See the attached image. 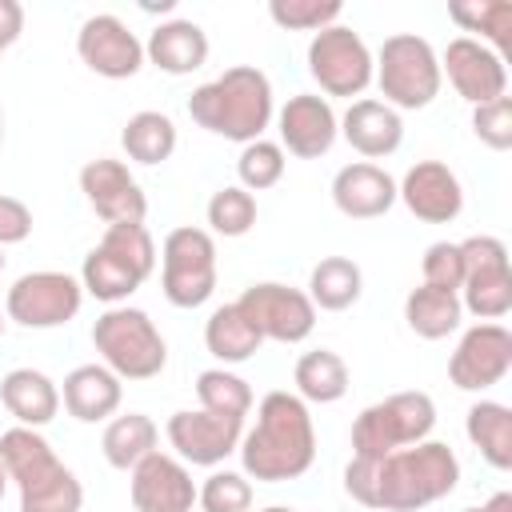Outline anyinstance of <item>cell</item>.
Returning <instances> with one entry per match:
<instances>
[{
    "label": "cell",
    "instance_id": "cell-1",
    "mask_svg": "<svg viewBox=\"0 0 512 512\" xmlns=\"http://www.w3.org/2000/svg\"><path fill=\"white\" fill-rule=\"evenodd\" d=\"M460 484V460L444 440H420L388 456H352L344 468V492L376 512H420Z\"/></svg>",
    "mask_w": 512,
    "mask_h": 512
},
{
    "label": "cell",
    "instance_id": "cell-2",
    "mask_svg": "<svg viewBox=\"0 0 512 512\" xmlns=\"http://www.w3.org/2000/svg\"><path fill=\"white\" fill-rule=\"evenodd\" d=\"M240 464L248 480L284 484L312 468L316 460V428L308 404L296 392H268L256 404V424L240 436Z\"/></svg>",
    "mask_w": 512,
    "mask_h": 512
},
{
    "label": "cell",
    "instance_id": "cell-3",
    "mask_svg": "<svg viewBox=\"0 0 512 512\" xmlns=\"http://www.w3.org/2000/svg\"><path fill=\"white\" fill-rule=\"evenodd\" d=\"M188 116L204 132L224 136V140H232L240 148L252 144V140H264V128L276 116L272 80L252 64H232L216 80L192 88Z\"/></svg>",
    "mask_w": 512,
    "mask_h": 512
},
{
    "label": "cell",
    "instance_id": "cell-4",
    "mask_svg": "<svg viewBox=\"0 0 512 512\" xmlns=\"http://www.w3.org/2000/svg\"><path fill=\"white\" fill-rule=\"evenodd\" d=\"M0 464L20 492V512H80L84 488L76 472L52 452L40 428L0 432Z\"/></svg>",
    "mask_w": 512,
    "mask_h": 512
},
{
    "label": "cell",
    "instance_id": "cell-5",
    "mask_svg": "<svg viewBox=\"0 0 512 512\" xmlns=\"http://www.w3.org/2000/svg\"><path fill=\"white\" fill-rule=\"evenodd\" d=\"M156 272V240L144 224H108L80 264V288L96 300L124 304Z\"/></svg>",
    "mask_w": 512,
    "mask_h": 512
},
{
    "label": "cell",
    "instance_id": "cell-6",
    "mask_svg": "<svg viewBox=\"0 0 512 512\" xmlns=\"http://www.w3.org/2000/svg\"><path fill=\"white\" fill-rule=\"evenodd\" d=\"M92 344L100 364L112 368L120 380H152L168 364V344L152 316L132 304H112L92 324Z\"/></svg>",
    "mask_w": 512,
    "mask_h": 512
},
{
    "label": "cell",
    "instance_id": "cell-7",
    "mask_svg": "<svg viewBox=\"0 0 512 512\" xmlns=\"http://www.w3.org/2000/svg\"><path fill=\"white\" fill-rule=\"evenodd\" d=\"M372 80L384 104L396 112L428 108L444 84L436 48L416 32H396L380 44V52L372 56Z\"/></svg>",
    "mask_w": 512,
    "mask_h": 512
},
{
    "label": "cell",
    "instance_id": "cell-8",
    "mask_svg": "<svg viewBox=\"0 0 512 512\" xmlns=\"http://www.w3.org/2000/svg\"><path fill=\"white\" fill-rule=\"evenodd\" d=\"M436 428V404L428 392H392L376 404H368L352 420V456L376 460L396 448L432 440Z\"/></svg>",
    "mask_w": 512,
    "mask_h": 512
},
{
    "label": "cell",
    "instance_id": "cell-9",
    "mask_svg": "<svg viewBox=\"0 0 512 512\" xmlns=\"http://www.w3.org/2000/svg\"><path fill=\"white\" fill-rule=\"evenodd\" d=\"M160 288L172 308H200L216 292V240L208 228H172L160 244Z\"/></svg>",
    "mask_w": 512,
    "mask_h": 512
},
{
    "label": "cell",
    "instance_id": "cell-10",
    "mask_svg": "<svg viewBox=\"0 0 512 512\" xmlns=\"http://www.w3.org/2000/svg\"><path fill=\"white\" fill-rule=\"evenodd\" d=\"M308 76L320 84L324 100L328 96H364L372 84V48L364 36L348 24L320 28L308 40Z\"/></svg>",
    "mask_w": 512,
    "mask_h": 512
},
{
    "label": "cell",
    "instance_id": "cell-11",
    "mask_svg": "<svg viewBox=\"0 0 512 512\" xmlns=\"http://www.w3.org/2000/svg\"><path fill=\"white\" fill-rule=\"evenodd\" d=\"M464 256V284L460 308L480 320H504L512 312V264L500 236H468L460 240Z\"/></svg>",
    "mask_w": 512,
    "mask_h": 512
},
{
    "label": "cell",
    "instance_id": "cell-12",
    "mask_svg": "<svg viewBox=\"0 0 512 512\" xmlns=\"http://www.w3.org/2000/svg\"><path fill=\"white\" fill-rule=\"evenodd\" d=\"M84 304V288L76 276L68 272H24L8 296H4V316L16 320L20 328H60L68 320H76Z\"/></svg>",
    "mask_w": 512,
    "mask_h": 512
},
{
    "label": "cell",
    "instance_id": "cell-13",
    "mask_svg": "<svg viewBox=\"0 0 512 512\" xmlns=\"http://www.w3.org/2000/svg\"><path fill=\"white\" fill-rule=\"evenodd\" d=\"M236 308L248 316V324L260 332V340H276V344H300L312 336L316 328V308L308 300V292L276 284V280H260L248 284L236 300Z\"/></svg>",
    "mask_w": 512,
    "mask_h": 512
},
{
    "label": "cell",
    "instance_id": "cell-14",
    "mask_svg": "<svg viewBox=\"0 0 512 512\" xmlns=\"http://www.w3.org/2000/svg\"><path fill=\"white\" fill-rule=\"evenodd\" d=\"M168 444L176 448V460L196 464V468H216L224 464L244 436V420L240 416H220V412H204V408H184L168 416Z\"/></svg>",
    "mask_w": 512,
    "mask_h": 512
},
{
    "label": "cell",
    "instance_id": "cell-15",
    "mask_svg": "<svg viewBox=\"0 0 512 512\" xmlns=\"http://www.w3.org/2000/svg\"><path fill=\"white\" fill-rule=\"evenodd\" d=\"M512 368V332L504 324H472L456 352L448 356V380L460 392H484L492 384H500Z\"/></svg>",
    "mask_w": 512,
    "mask_h": 512
},
{
    "label": "cell",
    "instance_id": "cell-16",
    "mask_svg": "<svg viewBox=\"0 0 512 512\" xmlns=\"http://www.w3.org/2000/svg\"><path fill=\"white\" fill-rule=\"evenodd\" d=\"M76 56L104 80H132L144 68L140 36L112 12H96L76 32Z\"/></svg>",
    "mask_w": 512,
    "mask_h": 512
},
{
    "label": "cell",
    "instance_id": "cell-17",
    "mask_svg": "<svg viewBox=\"0 0 512 512\" xmlns=\"http://www.w3.org/2000/svg\"><path fill=\"white\" fill-rule=\"evenodd\" d=\"M80 192L104 224H144L148 216V196L124 160H112V156L88 160L80 168Z\"/></svg>",
    "mask_w": 512,
    "mask_h": 512
},
{
    "label": "cell",
    "instance_id": "cell-18",
    "mask_svg": "<svg viewBox=\"0 0 512 512\" xmlns=\"http://www.w3.org/2000/svg\"><path fill=\"white\" fill-rule=\"evenodd\" d=\"M276 132H280L284 156L320 160L332 152V144L340 136V116H336L332 100H324L316 92H296L276 112Z\"/></svg>",
    "mask_w": 512,
    "mask_h": 512
},
{
    "label": "cell",
    "instance_id": "cell-19",
    "mask_svg": "<svg viewBox=\"0 0 512 512\" xmlns=\"http://www.w3.org/2000/svg\"><path fill=\"white\" fill-rule=\"evenodd\" d=\"M440 76H448V84L456 88V96H464L472 108L488 104L496 96H508V68L504 56H496L488 44H480L476 36H456L448 40L444 56H440Z\"/></svg>",
    "mask_w": 512,
    "mask_h": 512
},
{
    "label": "cell",
    "instance_id": "cell-20",
    "mask_svg": "<svg viewBox=\"0 0 512 512\" xmlns=\"http://www.w3.org/2000/svg\"><path fill=\"white\" fill-rule=\"evenodd\" d=\"M128 496L136 512H192L196 484L184 460L156 448L128 472Z\"/></svg>",
    "mask_w": 512,
    "mask_h": 512
},
{
    "label": "cell",
    "instance_id": "cell-21",
    "mask_svg": "<svg viewBox=\"0 0 512 512\" xmlns=\"http://www.w3.org/2000/svg\"><path fill=\"white\" fill-rule=\"evenodd\" d=\"M396 200L424 224H452L464 212V184L440 160H416L396 184Z\"/></svg>",
    "mask_w": 512,
    "mask_h": 512
},
{
    "label": "cell",
    "instance_id": "cell-22",
    "mask_svg": "<svg viewBox=\"0 0 512 512\" xmlns=\"http://www.w3.org/2000/svg\"><path fill=\"white\" fill-rule=\"evenodd\" d=\"M332 204L348 220H376L396 204V180L372 160H352L332 176Z\"/></svg>",
    "mask_w": 512,
    "mask_h": 512
},
{
    "label": "cell",
    "instance_id": "cell-23",
    "mask_svg": "<svg viewBox=\"0 0 512 512\" xmlns=\"http://www.w3.org/2000/svg\"><path fill=\"white\" fill-rule=\"evenodd\" d=\"M340 136L368 160H384L404 144V120L396 108H388L384 100L360 96L348 104V112L340 116Z\"/></svg>",
    "mask_w": 512,
    "mask_h": 512
},
{
    "label": "cell",
    "instance_id": "cell-24",
    "mask_svg": "<svg viewBox=\"0 0 512 512\" xmlns=\"http://www.w3.org/2000/svg\"><path fill=\"white\" fill-rule=\"evenodd\" d=\"M120 400H124V380L112 368H104V364L72 368L64 376V388H60V404L80 424H100V420L116 416Z\"/></svg>",
    "mask_w": 512,
    "mask_h": 512
},
{
    "label": "cell",
    "instance_id": "cell-25",
    "mask_svg": "<svg viewBox=\"0 0 512 512\" xmlns=\"http://www.w3.org/2000/svg\"><path fill=\"white\" fill-rule=\"evenodd\" d=\"M144 60L156 64L168 76H188V72L204 68V60H208V32L196 20H184V16L164 20L148 32Z\"/></svg>",
    "mask_w": 512,
    "mask_h": 512
},
{
    "label": "cell",
    "instance_id": "cell-26",
    "mask_svg": "<svg viewBox=\"0 0 512 512\" xmlns=\"http://www.w3.org/2000/svg\"><path fill=\"white\" fill-rule=\"evenodd\" d=\"M0 404L20 428H44L60 412V388L40 368H12L0 380Z\"/></svg>",
    "mask_w": 512,
    "mask_h": 512
},
{
    "label": "cell",
    "instance_id": "cell-27",
    "mask_svg": "<svg viewBox=\"0 0 512 512\" xmlns=\"http://www.w3.org/2000/svg\"><path fill=\"white\" fill-rule=\"evenodd\" d=\"M464 432L472 440V448L496 468L508 472L512 468V408L500 400H476L464 416Z\"/></svg>",
    "mask_w": 512,
    "mask_h": 512
},
{
    "label": "cell",
    "instance_id": "cell-28",
    "mask_svg": "<svg viewBox=\"0 0 512 512\" xmlns=\"http://www.w3.org/2000/svg\"><path fill=\"white\" fill-rule=\"evenodd\" d=\"M260 344H264L260 332L248 324V316L236 308V300L212 308V316L204 320V348L220 360V368H224V364H244V360H252V356L260 352Z\"/></svg>",
    "mask_w": 512,
    "mask_h": 512
},
{
    "label": "cell",
    "instance_id": "cell-29",
    "mask_svg": "<svg viewBox=\"0 0 512 512\" xmlns=\"http://www.w3.org/2000/svg\"><path fill=\"white\" fill-rule=\"evenodd\" d=\"M364 292V272L348 256H324L308 272V300L316 312H344L360 300Z\"/></svg>",
    "mask_w": 512,
    "mask_h": 512
},
{
    "label": "cell",
    "instance_id": "cell-30",
    "mask_svg": "<svg viewBox=\"0 0 512 512\" xmlns=\"http://www.w3.org/2000/svg\"><path fill=\"white\" fill-rule=\"evenodd\" d=\"M464 320V308H460V296L456 292H444V288H412L404 296V324L420 336V340H444L460 328Z\"/></svg>",
    "mask_w": 512,
    "mask_h": 512
},
{
    "label": "cell",
    "instance_id": "cell-31",
    "mask_svg": "<svg viewBox=\"0 0 512 512\" xmlns=\"http://www.w3.org/2000/svg\"><path fill=\"white\" fill-rule=\"evenodd\" d=\"M156 440H160V428L152 416L144 412H124V416H112L104 436H100V448H104V460L120 472H132L148 452H156Z\"/></svg>",
    "mask_w": 512,
    "mask_h": 512
},
{
    "label": "cell",
    "instance_id": "cell-32",
    "mask_svg": "<svg viewBox=\"0 0 512 512\" xmlns=\"http://www.w3.org/2000/svg\"><path fill=\"white\" fill-rule=\"evenodd\" d=\"M292 380L304 404H336L348 392V364L332 348H312L296 360Z\"/></svg>",
    "mask_w": 512,
    "mask_h": 512
},
{
    "label": "cell",
    "instance_id": "cell-33",
    "mask_svg": "<svg viewBox=\"0 0 512 512\" xmlns=\"http://www.w3.org/2000/svg\"><path fill=\"white\" fill-rule=\"evenodd\" d=\"M120 148L128 160L136 164H164L172 152H176V124L168 112H156V108H144L136 116H128L124 132H120Z\"/></svg>",
    "mask_w": 512,
    "mask_h": 512
},
{
    "label": "cell",
    "instance_id": "cell-34",
    "mask_svg": "<svg viewBox=\"0 0 512 512\" xmlns=\"http://www.w3.org/2000/svg\"><path fill=\"white\" fill-rule=\"evenodd\" d=\"M448 16L464 32H480V44H488L496 56H508L512 48V4L508 0H456L448 4Z\"/></svg>",
    "mask_w": 512,
    "mask_h": 512
},
{
    "label": "cell",
    "instance_id": "cell-35",
    "mask_svg": "<svg viewBox=\"0 0 512 512\" xmlns=\"http://www.w3.org/2000/svg\"><path fill=\"white\" fill-rule=\"evenodd\" d=\"M196 400L204 412H220V416H248L252 412V388L244 376L228 372V368H204L196 376Z\"/></svg>",
    "mask_w": 512,
    "mask_h": 512
},
{
    "label": "cell",
    "instance_id": "cell-36",
    "mask_svg": "<svg viewBox=\"0 0 512 512\" xmlns=\"http://www.w3.org/2000/svg\"><path fill=\"white\" fill-rule=\"evenodd\" d=\"M204 216H208V232L212 236H228V240L248 236L252 224H256V196L244 192L240 184H224L220 192H212Z\"/></svg>",
    "mask_w": 512,
    "mask_h": 512
},
{
    "label": "cell",
    "instance_id": "cell-37",
    "mask_svg": "<svg viewBox=\"0 0 512 512\" xmlns=\"http://www.w3.org/2000/svg\"><path fill=\"white\" fill-rule=\"evenodd\" d=\"M284 168H288V156H284V148L276 140H252L236 156V176H240L244 192L276 188L284 180Z\"/></svg>",
    "mask_w": 512,
    "mask_h": 512
},
{
    "label": "cell",
    "instance_id": "cell-38",
    "mask_svg": "<svg viewBox=\"0 0 512 512\" xmlns=\"http://www.w3.org/2000/svg\"><path fill=\"white\" fill-rule=\"evenodd\" d=\"M344 4L340 0H268V16L272 24L288 28V32H320L332 28L340 20Z\"/></svg>",
    "mask_w": 512,
    "mask_h": 512
},
{
    "label": "cell",
    "instance_id": "cell-39",
    "mask_svg": "<svg viewBox=\"0 0 512 512\" xmlns=\"http://www.w3.org/2000/svg\"><path fill=\"white\" fill-rule=\"evenodd\" d=\"M200 512H248L252 508V480L232 468H212V476L196 488Z\"/></svg>",
    "mask_w": 512,
    "mask_h": 512
},
{
    "label": "cell",
    "instance_id": "cell-40",
    "mask_svg": "<svg viewBox=\"0 0 512 512\" xmlns=\"http://www.w3.org/2000/svg\"><path fill=\"white\" fill-rule=\"evenodd\" d=\"M420 284L428 288H444V292H456L460 296V284H464V256H460V244L452 240H436L424 248V260H420Z\"/></svg>",
    "mask_w": 512,
    "mask_h": 512
},
{
    "label": "cell",
    "instance_id": "cell-41",
    "mask_svg": "<svg viewBox=\"0 0 512 512\" xmlns=\"http://www.w3.org/2000/svg\"><path fill=\"white\" fill-rule=\"evenodd\" d=\"M472 132L484 148L508 152L512 148V96H496L472 108Z\"/></svg>",
    "mask_w": 512,
    "mask_h": 512
},
{
    "label": "cell",
    "instance_id": "cell-42",
    "mask_svg": "<svg viewBox=\"0 0 512 512\" xmlns=\"http://www.w3.org/2000/svg\"><path fill=\"white\" fill-rule=\"evenodd\" d=\"M28 232H32V212H28V204L0 192V248L28 240Z\"/></svg>",
    "mask_w": 512,
    "mask_h": 512
},
{
    "label": "cell",
    "instance_id": "cell-43",
    "mask_svg": "<svg viewBox=\"0 0 512 512\" xmlns=\"http://www.w3.org/2000/svg\"><path fill=\"white\" fill-rule=\"evenodd\" d=\"M24 32V8L16 0H0V56L20 40Z\"/></svg>",
    "mask_w": 512,
    "mask_h": 512
},
{
    "label": "cell",
    "instance_id": "cell-44",
    "mask_svg": "<svg viewBox=\"0 0 512 512\" xmlns=\"http://www.w3.org/2000/svg\"><path fill=\"white\" fill-rule=\"evenodd\" d=\"M480 512H512V492H492V496L480 504Z\"/></svg>",
    "mask_w": 512,
    "mask_h": 512
},
{
    "label": "cell",
    "instance_id": "cell-45",
    "mask_svg": "<svg viewBox=\"0 0 512 512\" xmlns=\"http://www.w3.org/2000/svg\"><path fill=\"white\" fill-rule=\"evenodd\" d=\"M4 488H8V472H4V464H0V500H4Z\"/></svg>",
    "mask_w": 512,
    "mask_h": 512
},
{
    "label": "cell",
    "instance_id": "cell-46",
    "mask_svg": "<svg viewBox=\"0 0 512 512\" xmlns=\"http://www.w3.org/2000/svg\"><path fill=\"white\" fill-rule=\"evenodd\" d=\"M252 512V508H248ZM260 512H292V508H284V504H272V508H260Z\"/></svg>",
    "mask_w": 512,
    "mask_h": 512
},
{
    "label": "cell",
    "instance_id": "cell-47",
    "mask_svg": "<svg viewBox=\"0 0 512 512\" xmlns=\"http://www.w3.org/2000/svg\"><path fill=\"white\" fill-rule=\"evenodd\" d=\"M4 324H8V316H4V308H0V336H4Z\"/></svg>",
    "mask_w": 512,
    "mask_h": 512
},
{
    "label": "cell",
    "instance_id": "cell-48",
    "mask_svg": "<svg viewBox=\"0 0 512 512\" xmlns=\"http://www.w3.org/2000/svg\"><path fill=\"white\" fill-rule=\"evenodd\" d=\"M0 144H4V108H0Z\"/></svg>",
    "mask_w": 512,
    "mask_h": 512
},
{
    "label": "cell",
    "instance_id": "cell-49",
    "mask_svg": "<svg viewBox=\"0 0 512 512\" xmlns=\"http://www.w3.org/2000/svg\"><path fill=\"white\" fill-rule=\"evenodd\" d=\"M0 272H4V248H0Z\"/></svg>",
    "mask_w": 512,
    "mask_h": 512
},
{
    "label": "cell",
    "instance_id": "cell-50",
    "mask_svg": "<svg viewBox=\"0 0 512 512\" xmlns=\"http://www.w3.org/2000/svg\"><path fill=\"white\" fill-rule=\"evenodd\" d=\"M460 512H480V508H460Z\"/></svg>",
    "mask_w": 512,
    "mask_h": 512
}]
</instances>
